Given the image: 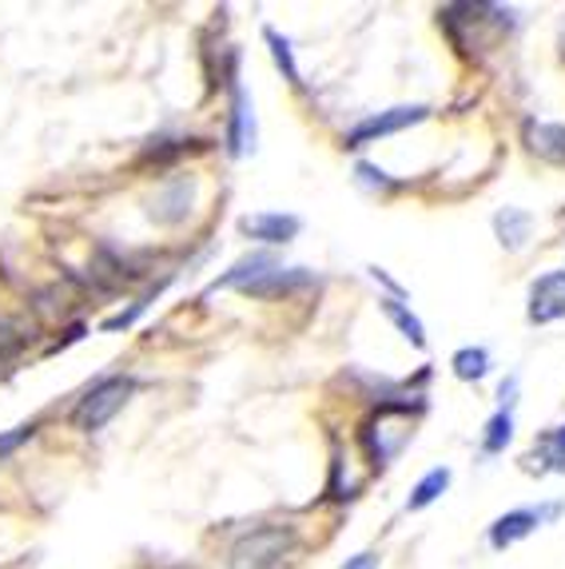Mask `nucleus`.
Masks as SVG:
<instances>
[{
    "label": "nucleus",
    "instance_id": "f257e3e1",
    "mask_svg": "<svg viewBox=\"0 0 565 569\" xmlns=\"http://www.w3.org/2000/svg\"><path fill=\"white\" fill-rule=\"evenodd\" d=\"M295 530L291 526H259V530L244 533V538L231 546V569H275L287 553L295 550Z\"/></svg>",
    "mask_w": 565,
    "mask_h": 569
},
{
    "label": "nucleus",
    "instance_id": "f03ea898",
    "mask_svg": "<svg viewBox=\"0 0 565 569\" xmlns=\"http://www.w3.org/2000/svg\"><path fill=\"white\" fill-rule=\"evenodd\" d=\"M136 390L132 379H105L96 382L92 390H88L85 399H80V407L72 410V427L76 430H88V435H96V430H105L108 422H112L116 415L123 410V402H128V395Z\"/></svg>",
    "mask_w": 565,
    "mask_h": 569
},
{
    "label": "nucleus",
    "instance_id": "7ed1b4c3",
    "mask_svg": "<svg viewBox=\"0 0 565 569\" xmlns=\"http://www.w3.org/2000/svg\"><path fill=\"white\" fill-rule=\"evenodd\" d=\"M410 407H383L363 430V442H367V455L375 466H387L398 450L410 442Z\"/></svg>",
    "mask_w": 565,
    "mask_h": 569
},
{
    "label": "nucleus",
    "instance_id": "20e7f679",
    "mask_svg": "<svg viewBox=\"0 0 565 569\" xmlns=\"http://www.w3.org/2000/svg\"><path fill=\"white\" fill-rule=\"evenodd\" d=\"M426 120V108H390V112H378L370 116V120H363L358 128H350L347 132V148H367V143L383 140V136H395L403 132V128H410V123Z\"/></svg>",
    "mask_w": 565,
    "mask_h": 569
},
{
    "label": "nucleus",
    "instance_id": "39448f33",
    "mask_svg": "<svg viewBox=\"0 0 565 569\" xmlns=\"http://www.w3.org/2000/svg\"><path fill=\"white\" fill-rule=\"evenodd\" d=\"M565 319V271H549L529 287V323Z\"/></svg>",
    "mask_w": 565,
    "mask_h": 569
},
{
    "label": "nucleus",
    "instance_id": "423d86ee",
    "mask_svg": "<svg viewBox=\"0 0 565 569\" xmlns=\"http://www.w3.org/2000/svg\"><path fill=\"white\" fill-rule=\"evenodd\" d=\"M557 510H562V506H546V510H509V513H502L498 522L490 526V546H494V550H506V546H514V541L529 538V533H534L537 526L546 522V518H554Z\"/></svg>",
    "mask_w": 565,
    "mask_h": 569
},
{
    "label": "nucleus",
    "instance_id": "0eeeda50",
    "mask_svg": "<svg viewBox=\"0 0 565 569\" xmlns=\"http://www.w3.org/2000/svg\"><path fill=\"white\" fill-rule=\"evenodd\" d=\"M299 228V216H282V211H259V216L239 219V231L247 239H259V243H291Z\"/></svg>",
    "mask_w": 565,
    "mask_h": 569
},
{
    "label": "nucleus",
    "instance_id": "6e6552de",
    "mask_svg": "<svg viewBox=\"0 0 565 569\" xmlns=\"http://www.w3.org/2000/svg\"><path fill=\"white\" fill-rule=\"evenodd\" d=\"M255 140V116H251V100L247 92L236 84L231 77V123H227V152L231 156H244L247 143Z\"/></svg>",
    "mask_w": 565,
    "mask_h": 569
},
{
    "label": "nucleus",
    "instance_id": "1a4fd4ad",
    "mask_svg": "<svg viewBox=\"0 0 565 569\" xmlns=\"http://www.w3.org/2000/svg\"><path fill=\"white\" fill-rule=\"evenodd\" d=\"M191 200H196V183L171 180L168 188L151 200V219H156V223H179V219L191 216Z\"/></svg>",
    "mask_w": 565,
    "mask_h": 569
},
{
    "label": "nucleus",
    "instance_id": "9d476101",
    "mask_svg": "<svg viewBox=\"0 0 565 569\" xmlns=\"http://www.w3.org/2000/svg\"><path fill=\"white\" fill-rule=\"evenodd\" d=\"M311 283V271H303V267H291V271H282V267H271L267 276H259L255 283L244 287V295H255V299H271V295H287V291H299V287Z\"/></svg>",
    "mask_w": 565,
    "mask_h": 569
},
{
    "label": "nucleus",
    "instance_id": "9b49d317",
    "mask_svg": "<svg viewBox=\"0 0 565 569\" xmlns=\"http://www.w3.org/2000/svg\"><path fill=\"white\" fill-rule=\"evenodd\" d=\"M526 143L529 152L542 156L549 163H565V123H526Z\"/></svg>",
    "mask_w": 565,
    "mask_h": 569
},
{
    "label": "nucleus",
    "instance_id": "f8f14e48",
    "mask_svg": "<svg viewBox=\"0 0 565 569\" xmlns=\"http://www.w3.org/2000/svg\"><path fill=\"white\" fill-rule=\"evenodd\" d=\"M529 223H534V219H529L526 211H518V208H502L498 216H494V228H498L502 247H509V251H518V247L526 243Z\"/></svg>",
    "mask_w": 565,
    "mask_h": 569
},
{
    "label": "nucleus",
    "instance_id": "ddd939ff",
    "mask_svg": "<svg viewBox=\"0 0 565 569\" xmlns=\"http://www.w3.org/2000/svg\"><path fill=\"white\" fill-rule=\"evenodd\" d=\"M275 267V259H267V256H251V259H244V263H236L227 276H219L216 283H211V291H219V287H239L244 291L247 283H255L259 276H267Z\"/></svg>",
    "mask_w": 565,
    "mask_h": 569
},
{
    "label": "nucleus",
    "instance_id": "4468645a",
    "mask_svg": "<svg viewBox=\"0 0 565 569\" xmlns=\"http://www.w3.org/2000/svg\"><path fill=\"white\" fill-rule=\"evenodd\" d=\"M534 455L542 458V470H554V475H565V427H554L546 435H537Z\"/></svg>",
    "mask_w": 565,
    "mask_h": 569
},
{
    "label": "nucleus",
    "instance_id": "2eb2a0df",
    "mask_svg": "<svg viewBox=\"0 0 565 569\" xmlns=\"http://www.w3.org/2000/svg\"><path fill=\"white\" fill-rule=\"evenodd\" d=\"M446 486H450V470H446V466H438V470H430V475L415 486V493L406 498V510H426L430 502H438V498H443Z\"/></svg>",
    "mask_w": 565,
    "mask_h": 569
},
{
    "label": "nucleus",
    "instance_id": "dca6fc26",
    "mask_svg": "<svg viewBox=\"0 0 565 569\" xmlns=\"http://www.w3.org/2000/svg\"><path fill=\"white\" fill-rule=\"evenodd\" d=\"M378 303H383V311H387V319L398 327V331L406 335V339L415 342V347H426V327L418 323V315H410V311H406V307L398 303L395 295H390V299H378Z\"/></svg>",
    "mask_w": 565,
    "mask_h": 569
},
{
    "label": "nucleus",
    "instance_id": "f3484780",
    "mask_svg": "<svg viewBox=\"0 0 565 569\" xmlns=\"http://www.w3.org/2000/svg\"><path fill=\"white\" fill-rule=\"evenodd\" d=\"M450 367L462 382H478V379H486V370H490V355L482 351V347H462Z\"/></svg>",
    "mask_w": 565,
    "mask_h": 569
},
{
    "label": "nucleus",
    "instance_id": "a211bd4d",
    "mask_svg": "<svg viewBox=\"0 0 565 569\" xmlns=\"http://www.w3.org/2000/svg\"><path fill=\"white\" fill-rule=\"evenodd\" d=\"M509 438H514V415H509V410H498V415L486 422L482 450H486V455H502V450L509 447Z\"/></svg>",
    "mask_w": 565,
    "mask_h": 569
},
{
    "label": "nucleus",
    "instance_id": "6ab92c4d",
    "mask_svg": "<svg viewBox=\"0 0 565 569\" xmlns=\"http://www.w3.org/2000/svg\"><path fill=\"white\" fill-rule=\"evenodd\" d=\"M264 37H267V44H271V57H275V64L282 68V77H287L295 88H299L303 80H299V64H295L291 40H287V37H279V32H275V29H267Z\"/></svg>",
    "mask_w": 565,
    "mask_h": 569
},
{
    "label": "nucleus",
    "instance_id": "aec40b11",
    "mask_svg": "<svg viewBox=\"0 0 565 569\" xmlns=\"http://www.w3.org/2000/svg\"><path fill=\"white\" fill-rule=\"evenodd\" d=\"M156 291H160V287H156ZM156 291H148L140 299V303H132L128 311H120V315H112V319H105V323H100V331H123V327H132L136 319H140V315L148 311V303L156 299Z\"/></svg>",
    "mask_w": 565,
    "mask_h": 569
},
{
    "label": "nucleus",
    "instance_id": "412c9836",
    "mask_svg": "<svg viewBox=\"0 0 565 569\" xmlns=\"http://www.w3.org/2000/svg\"><path fill=\"white\" fill-rule=\"evenodd\" d=\"M20 347H24V335H20L9 319H0V367H4L9 359H17Z\"/></svg>",
    "mask_w": 565,
    "mask_h": 569
},
{
    "label": "nucleus",
    "instance_id": "4be33fe9",
    "mask_svg": "<svg viewBox=\"0 0 565 569\" xmlns=\"http://www.w3.org/2000/svg\"><path fill=\"white\" fill-rule=\"evenodd\" d=\"M29 438H32V427H17V430H9V435H0V462H4L20 442H29Z\"/></svg>",
    "mask_w": 565,
    "mask_h": 569
},
{
    "label": "nucleus",
    "instance_id": "5701e85b",
    "mask_svg": "<svg viewBox=\"0 0 565 569\" xmlns=\"http://www.w3.org/2000/svg\"><path fill=\"white\" fill-rule=\"evenodd\" d=\"M358 176H363V183H370V188H375V183H378V188H387V171H378L375 168V163H358Z\"/></svg>",
    "mask_w": 565,
    "mask_h": 569
},
{
    "label": "nucleus",
    "instance_id": "b1692460",
    "mask_svg": "<svg viewBox=\"0 0 565 569\" xmlns=\"http://www.w3.org/2000/svg\"><path fill=\"white\" fill-rule=\"evenodd\" d=\"M375 566H378L375 553H355V558H350L347 566H339V569H375Z\"/></svg>",
    "mask_w": 565,
    "mask_h": 569
}]
</instances>
